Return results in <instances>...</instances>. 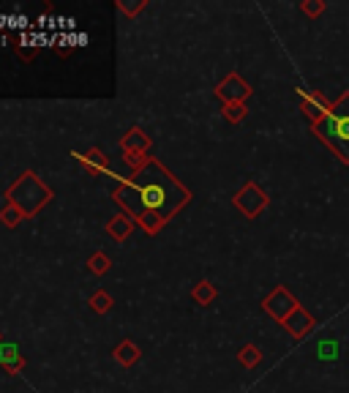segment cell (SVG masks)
<instances>
[{"instance_id": "obj_17", "label": "cell", "mask_w": 349, "mask_h": 393, "mask_svg": "<svg viewBox=\"0 0 349 393\" xmlns=\"http://www.w3.org/2000/svg\"><path fill=\"white\" fill-rule=\"evenodd\" d=\"M109 232H112V235H118V238H123V235L128 232V222H126V219H118V222L109 227Z\"/></svg>"}, {"instance_id": "obj_1", "label": "cell", "mask_w": 349, "mask_h": 393, "mask_svg": "<svg viewBox=\"0 0 349 393\" xmlns=\"http://www.w3.org/2000/svg\"><path fill=\"white\" fill-rule=\"evenodd\" d=\"M311 131L338 156L341 164H349V91H344L338 101L330 104L322 121L311 123Z\"/></svg>"}, {"instance_id": "obj_14", "label": "cell", "mask_w": 349, "mask_h": 393, "mask_svg": "<svg viewBox=\"0 0 349 393\" xmlns=\"http://www.w3.org/2000/svg\"><path fill=\"white\" fill-rule=\"evenodd\" d=\"M246 104H227V109H224V115H227V121L232 123H238V121H243L246 118Z\"/></svg>"}, {"instance_id": "obj_5", "label": "cell", "mask_w": 349, "mask_h": 393, "mask_svg": "<svg viewBox=\"0 0 349 393\" xmlns=\"http://www.w3.org/2000/svg\"><path fill=\"white\" fill-rule=\"evenodd\" d=\"M235 205H238L241 213H246L248 219H257L259 213L268 208V194L259 189L257 183H246L243 189L235 194Z\"/></svg>"}, {"instance_id": "obj_13", "label": "cell", "mask_w": 349, "mask_h": 393, "mask_svg": "<svg viewBox=\"0 0 349 393\" xmlns=\"http://www.w3.org/2000/svg\"><path fill=\"white\" fill-rule=\"evenodd\" d=\"M194 298H197L199 303H211L213 298H216V289H213V284H208V282H202L197 289H194Z\"/></svg>"}, {"instance_id": "obj_16", "label": "cell", "mask_w": 349, "mask_h": 393, "mask_svg": "<svg viewBox=\"0 0 349 393\" xmlns=\"http://www.w3.org/2000/svg\"><path fill=\"white\" fill-rule=\"evenodd\" d=\"M134 358H137V347H134V344H123L121 347V361L128 363V361H134Z\"/></svg>"}, {"instance_id": "obj_4", "label": "cell", "mask_w": 349, "mask_h": 393, "mask_svg": "<svg viewBox=\"0 0 349 393\" xmlns=\"http://www.w3.org/2000/svg\"><path fill=\"white\" fill-rule=\"evenodd\" d=\"M265 312L270 314L273 319H278V322H284V319L295 312V309H300V303H298V298L289 292L287 287H275L268 298H265Z\"/></svg>"}, {"instance_id": "obj_11", "label": "cell", "mask_w": 349, "mask_h": 393, "mask_svg": "<svg viewBox=\"0 0 349 393\" xmlns=\"http://www.w3.org/2000/svg\"><path fill=\"white\" fill-rule=\"evenodd\" d=\"M259 361H262V352H259V347H254V344H248V347L241 349V363H243L246 369L257 366Z\"/></svg>"}, {"instance_id": "obj_6", "label": "cell", "mask_w": 349, "mask_h": 393, "mask_svg": "<svg viewBox=\"0 0 349 393\" xmlns=\"http://www.w3.org/2000/svg\"><path fill=\"white\" fill-rule=\"evenodd\" d=\"M298 96H300V106H303V112H305V118L311 123H317L322 121L325 115H328V109H330V104L333 101H328L322 93L317 91H305V88H300L298 91Z\"/></svg>"}, {"instance_id": "obj_9", "label": "cell", "mask_w": 349, "mask_h": 393, "mask_svg": "<svg viewBox=\"0 0 349 393\" xmlns=\"http://www.w3.org/2000/svg\"><path fill=\"white\" fill-rule=\"evenodd\" d=\"M0 363H3V366H9L11 372H16V369L22 366V361L16 358V347H14V344H0Z\"/></svg>"}, {"instance_id": "obj_18", "label": "cell", "mask_w": 349, "mask_h": 393, "mask_svg": "<svg viewBox=\"0 0 349 393\" xmlns=\"http://www.w3.org/2000/svg\"><path fill=\"white\" fill-rule=\"evenodd\" d=\"M3 219H6V224H14V222H16V211H6V213H3Z\"/></svg>"}, {"instance_id": "obj_12", "label": "cell", "mask_w": 349, "mask_h": 393, "mask_svg": "<svg viewBox=\"0 0 349 393\" xmlns=\"http://www.w3.org/2000/svg\"><path fill=\"white\" fill-rule=\"evenodd\" d=\"M300 9H303L305 16L317 19V16L325 14V0H303V3H300Z\"/></svg>"}, {"instance_id": "obj_7", "label": "cell", "mask_w": 349, "mask_h": 393, "mask_svg": "<svg viewBox=\"0 0 349 393\" xmlns=\"http://www.w3.org/2000/svg\"><path fill=\"white\" fill-rule=\"evenodd\" d=\"M218 96H221L227 104H243L246 99L251 96V88H248L238 74H229L227 79L218 85Z\"/></svg>"}, {"instance_id": "obj_10", "label": "cell", "mask_w": 349, "mask_h": 393, "mask_svg": "<svg viewBox=\"0 0 349 393\" xmlns=\"http://www.w3.org/2000/svg\"><path fill=\"white\" fill-rule=\"evenodd\" d=\"M317 358L319 361H335L338 358V342L333 339H325L317 344Z\"/></svg>"}, {"instance_id": "obj_19", "label": "cell", "mask_w": 349, "mask_h": 393, "mask_svg": "<svg viewBox=\"0 0 349 393\" xmlns=\"http://www.w3.org/2000/svg\"><path fill=\"white\" fill-rule=\"evenodd\" d=\"M93 268H96V271H104V257H96V259H93Z\"/></svg>"}, {"instance_id": "obj_15", "label": "cell", "mask_w": 349, "mask_h": 393, "mask_svg": "<svg viewBox=\"0 0 349 393\" xmlns=\"http://www.w3.org/2000/svg\"><path fill=\"white\" fill-rule=\"evenodd\" d=\"M123 145L128 148V151H134V148H145V139L139 134H128L126 139H123Z\"/></svg>"}, {"instance_id": "obj_2", "label": "cell", "mask_w": 349, "mask_h": 393, "mask_svg": "<svg viewBox=\"0 0 349 393\" xmlns=\"http://www.w3.org/2000/svg\"><path fill=\"white\" fill-rule=\"evenodd\" d=\"M183 199H186V194L181 189L169 181L164 172L153 169V178H148L145 191H142V205H151L161 216H169L178 205H183Z\"/></svg>"}, {"instance_id": "obj_3", "label": "cell", "mask_w": 349, "mask_h": 393, "mask_svg": "<svg viewBox=\"0 0 349 393\" xmlns=\"http://www.w3.org/2000/svg\"><path fill=\"white\" fill-rule=\"evenodd\" d=\"M11 199H14L16 208H22V213H36L39 205L49 199V191H46L36 178L28 175V178H22V181L11 189Z\"/></svg>"}, {"instance_id": "obj_8", "label": "cell", "mask_w": 349, "mask_h": 393, "mask_svg": "<svg viewBox=\"0 0 349 393\" xmlns=\"http://www.w3.org/2000/svg\"><path fill=\"white\" fill-rule=\"evenodd\" d=\"M281 325H284V328L289 331V336H295V339H303V336H308V333L314 331V325H317V322H314V317H311L303 306H300V309H295V312H292V314H289V317L284 319Z\"/></svg>"}]
</instances>
